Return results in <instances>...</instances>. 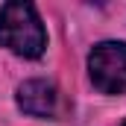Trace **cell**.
I'll return each mask as SVG.
<instances>
[{
  "label": "cell",
  "instance_id": "6da1fadb",
  "mask_svg": "<svg viewBox=\"0 0 126 126\" xmlns=\"http://www.w3.org/2000/svg\"><path fill=\"white\" fill-rule=\"evenodd\" d=\"M0 44L24 59H38L47 47V32L32 3L12 0L0 9Z\"/></svg>",
  "mask_w": 126,
  "mask_h": 126
},
{
  "label": "cell",
  "instance_id": "7a4b0ae2",
  "mask_svg": "<svg viewBox=\"0 0 126 126\" xmlns=\"http://www.w3.org/2000/svg\"><path fill=\"white\" fill-rule=\"evenodd\" d=\"M88 73L97 91L103 94H126V44L103 41L88 56Z\"/></svg>",
  "mask_w": 126,
  "mask_h": 126
},
{
  "label": "cell",
  "instance_id": "3957f363",
  "mask_svg": "<svg viewBox=\"0 0 126 126\" xmlns=\"http://www.w3.org/2000/svg\"><path fill=\"white\" fill-rule=\"evenodd\" d=\"M18 106L32 117H56L59 114V91L47 79H27L18 88Z\"/></svg>",
  "mask_w": 126,
  "mask_h": 126
},
{
  "label": "cell",
  "instance_id": "277c9868",
  "mask_svg": "<svg viewBox=\"0 0 126 126\" xmlns=\"http://www.w3.org/2000/svg\"><path fill=\"white\" fill-rule=\"evenodd\" d=\"M123 126H126V123H123Z\"/></svg>",
  "mask_w": 126,
  "mask_h": 126
}]
</instances>
